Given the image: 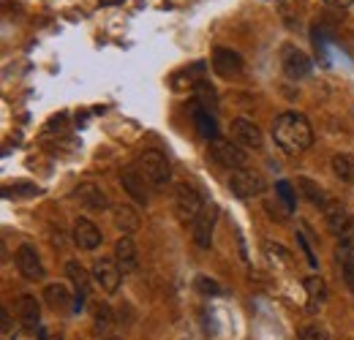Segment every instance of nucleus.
Instances as JSON below:
<instances>
[{"mask_svg":"<svg viewBox=\"0 0 354 340\" xmlns=\"http://www.w3.org/2000/svg\"><path fill=\"white\" fill-rule=\"evenodd\" d=\"M324 3H330V6H335V8H349L354 0H324Z\"/></svg>","mask_w":354,"mask_h":340,"instance_id":"nucleus-32","label":"nucleus"},{"mask_svg":"<svg viewBox=\"0 0 354 340\" xmlns=\"http://www.w3.org/2000/svg\"><path fill=\"white\" fill-rule=\"evenodd\" d=\"M324 218H327V226H330L335 234H341V232L352 223V215H349V210H346L341 202H330V205L324 207Z\"/></svg>","mask_w":354,"mask_h":340,"instance_id":"nucleus-19","label":"nucleus"},{"mask_svg":"<svg viewBox=\"0 0 354 340\" xmlns=\"http://www.w3.org/2000/svg\"><path fill=\"white\" fill-rule=\"evenodd\" d=\"M77 199H80V205H82L85 210H93V213H101V210L109 207L106 193H104L98 185H93V182H85V185L77 188Z\"/></svg>","mask_w":354,"mask_h":340,"instance_id":"nucleus-15","label":"nucleus"},{"mask_svg":"<svg viewBox=\"0 0 354 340\" xmlns=\"http://www.w3.org/2000/svg\"><path fill=\"white\" fill-rule=\"evenodd\" d=\"M93 281L101 286V292L106 294H115L120 289V281H123V270L118 267L115 258H98L93 264Z\"/></svg>","mask_w":354,"mask_h":340,"instance_id":"nucleus-7","label":"nucleus"},{"mask_svg":"<svg viewBox=\"0 0 354 340\" xmlns=\"http://www.w3.org/2000/svg\"><path fill=\"white\" fill-rule=\"evenodd\" d=\"M120 182H123L126 193L131 196L136 205H147V202H150V193H147V185H150V182L145 180V174L139 171V167H129V169H123Z\"/></svg>","mask_w":354,"mask_h":340,"instance_id":"nucleus-10","label":"nucleus"},{"mask_svg":"<svg viewBox=\"0 0 354 340\" xmlns=\"http://www.w3.org/2000/svg\"><path fill=\"white\" fill-rule=\"evenodd\" d=\"M101 229L90 218H77L74 220V243L80 251H95L101 245Z\"/></svg>","mask_w":354,"mask_h":340,"instance_id":"nucleus-11","label":"nucleus"},{"mask_svg":"<svg viewBox=\"0 0 354 340\" xmlns=\"http://www.w3.org/2000/svg\"><path fill=\"white\" fill-rule=\"evenodd\" d=\"M11 340H44L41 335H36L33 330H19V332H14V338Z\"/></svg>","mask_w":354,"mask_h":340,"instance_id":"nucleus-30","label":"nucleus"},{"mask_svg":"<svg viewBox=\"0 0 354 340\" xmlns=\"http://www.w3.org/2000/svg\"><path fill=\"white\" fill-rule=\"evenodd\" d=\"M44 299L52 310H66L71 305V297H68V289L63 283H49L44 289Z\"/></svg>","mask_w":354,"mask_h":340,"instance_id":"nucleus-24","label":"nucleus"},{"mask_svg":"<svg viewBox=\"0 0 354 340\" xmlns=\"http://www.w3.org/2000/svg\"><path fill=\"white\" fill-rule=\"evenodd\" d=\"M98 340H120V338H115V335H101Z\"/></svg>","mask_w":354,"mask_h":340,"instance_id":"nucleus-36","label":"nucleus"},{"mask_svg":"<svg viewBox=\"0 0 354 340\" xmlns=\"http://www.w3.org/2000/svg\"><path fill=\"white\" fill-rule=\"evenodd\" d=\"M66 275H68V281L74 283V289H77V308H82L85 305V299L90 297V275L88 270L80 264V261H68L66 264Z\"/></svg>","mask_w":354,"mask_h":340,"instance_id":"nucleus-14","label":"nucleus"},{"mask_svg":"<svg viewBox=\"0 0 354 340\" xmlns=\"http://www.w3.org/2000/svg\"><path fill=\"white\" fill-rule=\"evenodd\" d=\"M229 136H232V142H234V144H240L243 150H262V144H265L262 128L257 126V123H251V120H245V117L232 120V126H229Z\"/></svg>","mask_w":354,"mask_h":340,"instance_id":"nucleus-5","label":"nucleus"},{"mask_svg":"<svg viewBox=\"0 0 354 340\" xmlns=\"http://www.w3.org/2000/svg\"><path fill=\"white\" fill-rule=\"evenodd\" d=\"M196 292H202V294H223V286L221 283H216L213 278H207V275H199L196 278Z\"/></svg>","mask_w":354,"mask_h":340,"instance_id":"nucleus-27","label":"nucleus"},{"mask_svg":"<svg viewBox=\"0 0 354 340\" xmlns=\"http://www.w3.org/2000/svg\"><path fill=\"white\" fill-rule=\"evenodd\" d=\"M207 205H205V199H202V193L194 188V185H188V182H180L175 188V210L180 215V220L183 223H194L202 210H205Z\"/></svg>","mask_w":354,"mask_h":340,"instance_id":"nucleus-4","label":"nucleus"},{"mask_svg":"<svg viewBox=\"0 0 354 340\" xmlns=\"http://www.w3.org/2000/svg\"><path fill=\"white\" fill-rule=\"evenodd\" d=\"M115 261H118V267L123 270V275L126 272H133L136 267H139V254H136V245H133L131 237H120L118 243H115Z\"/></svg>","mask_w":354,"mask_h":340,"instance_id":"nucleus-17","label":"nucleus"},{"mask_svg":"<svg viewBox=\"0 0 354 340\" xmlns=\"http://www.w3.org/2000/svg\"><path fill=\"white\" fill-rule=\"evenodd\" d=\"M275 193L283 199V205H286V210H295V191H292V185L286 182V180H281L278 185H275Z\"/></svg>","mask_w":354,"mask_h":340,"instance_id":"nucleus-29","label":"nucleus"},{"mask_svg":"<svg viewBox=\"0 0 354 340\" xmlns=\"http://www.w3.org/2000/svg\"><path fill=\"white\" fill-rule=\"evenodd\" d=\"M283 74L289 79H306L310 74V57L295 46H286L283 49Z\"/></svg>","mask_w":354,"mask_h":340,"instance_id":"nucleus-12","label":"nucleus"},{"mask_svg":"<svg viewBox=\"0 0 354 340\" xmlns=\"http://www.w3.org/2000/svg\"><path fill=\"white\" fill-rule=\"evenodd\" d=\"M303 286H306V292H308V297L313 302H327L330 299V289H327V283L319 278V275H308L306 281H303Z\"/></svg>","mask_w":354,"mask_h":340,"instance_id":"nucleus-26","label":"nucleus"},{"mask_svg":"<svg viewBox=\"0 0 354 340\" xmlns=\"http://www.w3.org/2000/svg\"><path fill=\"white\" fill-rule=\"evenodd\" d=\"M335 258L341 261V267L354 264V218L352 223L338 234V245H335Z\"/></svg>","mask_w":354,"mask_h":340,"instance_id":"nucleus-18","label":"nucleus"},{"mask_svg":"<svg viewBox=\"0 0 354 340\" xmlns=\"http://www.w3.org/2000/svg\"><path fill=\"white\" fill-rule=\"evenodd\" d=\"M93 327L101 335H109V330L115 327V313H112V308L106 302H95L93 305Z\"/></svg>","mask_w":354,"mask_h":340,"instance_id":"nucleus-20","label":"nucleus"},{"mask_svg":"<svg viewBox=\"0 0 354 340\" xmlns=\"http://www.w3.org/2000/svg\"><path fill=\"white\" fill-rule=\"evenodd\" d=\"M210 155H213V161L223 167V169H245V164H248V155H245V150L240 147V144H232V142H221V139H216L213 142V147H210Z\"/></svg>","mask_w":354,"mask_h":340,"instance_id":"nucleus-6","label":"nucleus"},{"mask_svg":"<svg viewBox=\"0 0 354 340\" xmlns=\"http://www.w3.org/2000/svg\"><path fill=\"white\" fill-rule=\"evenodd\" d=\"M272 139L286 155H300L313 144V128L306 115L283 112L272 123Z\"/></svg>","mask_w":354,"mask_h":340,"instance_id":"nucleus-1","label":"nucleus"},{"mask_svg":"<svg viewBox=\"0 0 354 340\" xmlns=\"http://www.w3.org/2000/svg\"><path fill=\"white\" fill-rule=\"evenodd\" d=\"M136 167L145 174V180L150 182V188H156V191H164L172 182V167L161 150H145Z\"/></svg>","mask_w":354,"mask_h":340,"instance_id":"nucleus-2","label":"nucleus"},{"mask_svg":"<svg viewBox=\"0 0 354 340\" xmlns=\"http://www.w3.org/2000/svg\"><path fill=\"white\" fill-rule=\"evenodd\" d=\"M300 340H330V332L322 324H306L300 330Z\"/></svg>","mask_w":354,"mask_h":340,"instance_id":"nucleus-28","label":"nucleus"},{"mask_svg":"<svg viewBox=\"0 0 354 340\" xmlns=\"http://www.w3.org/2000/svg\"><path fill=\"white\" fill-rule=\"evenodd\" d=\"M333 171H335V177H341L344 182H354V158L346 155V153L333 155Z\"/></svg>","mask_w":354,"mask_h":340,"instance_id":"nucleus-25","label":"nucleus"},{"mask_svg":"<svg viewBox=\"0 0 354 340\" xmlns=\"http://www.w3.org/2000/svg\"><path fill=\"white\" fill-rule=\"evenodd\" d=\"M210 63H213V71H216L218 77H223V79H232V77H237V74L243 71V57H240L234 49H226V46H218V49L213 52Z\"/></svg>","mask_w":354,"mask_h":340,"instance_id":"nucleus-9","label":"nucleus"},{"mask_svg":"<svg viewBox=\"0 0 354 340\" xmlns=\"http://www.w3.org/2000/svg\"><path fill=\"white\" fill-rule=\"evenodd\" d=\"M216 218H218V210L210 205V207H205L202 215L194 220V243H196L199 248H210V243H213V226H216Z\"/></svg>","mask_w":354,"mask_h":340,"instance_id":"nucleus-13","label":"nucleus"},{"mask_svg":"<svg viewBox=\"0 0 354 340\" xmlns=\"http://www.w3.org/2000/svg\"><path fill=\"white\" fill-rule=\"evenodd\" d=\"M112 3H123V0H101V6H112Z\"/></svg>","mask_w":354,"mask_h":340,"instance_id":"nucleus-35","label":"nucleus"},{"mask_svg":"<svg viewBox=\"0 0 354 340\" xmlns=\"http://www.w3.org/2000/svg\"><path fill=\"white\" fill-rule=\"evenodd\" d=\"M0 319H3V332H8V310L6 308L0 310Z\"/></svg>","mask_w":354,"mask_h":340,"instance_id":"nucleus-33","label":"nucleus"},{"mask_svg":"<svg viewBox=\"0 0 354 340\" xmlns=\"http://www.w3.org/2000/svg\"><path fill=\"white\" fill-rule=\"evenodd\" d=\"M14 308H17V316H19V321L25 324V330H33V327H39V319H41V308H39V299L33 297V294H19Z\"/></svg>","mask_w":354,"mask_h":340,"instance_id":"nucleus-16","label":"nucleus"},{"mask_svg":"<svg viewBox=\"0 0 354 340\" xmlns=\"http://www.w3.org/2000/svg\"><path fill=\"white\" fill-rule=\"evenodd\" d=\"M229 188H232V193L240 196V199H254V196H262V193H265L267 182H265V177H262V171L245 167V169L232 171Z\"/></svg>","mask_w":354,"mask_h":340,"instance_id":"nucleus-3","label":"nucleus"},{"mask_svg":"<svg viewBox=\"0 0 354 340\" xmlns=\"http://www.w3.org/2000/svg\"><path fill=\"white\" fill-rule=\"evenodd\" d=\"M297 185H300L303 196L308 199L310 205H316V207H322V210H324V207L333 202V199H330V196L322 191V185H319V182H313V180H308V177H300V180H297Z\"/></svg>","mask_w":354,"mask_h":340,"instance_id":"nucleus-21","label":"nucleus"},{"mask_svg":"<svg viewBox=\"0 0 354 340\" xmlns=\"http://www.w3.org/2000/svg\"><path fill=\"white\" fill-rule=\"evenodd\" d=\"M139 215H136V210L133 207H129V205H123V207H118L115 210V226L120 229V232H126V237H131L133 232H139Z\"/></svg>","mask_w":354,"mask_h":340,"instance_id":"nucleus-22","label":"nucleus"},{"mask_svg":"<svg viewBox=\"0 0 354 340\" xmlns=\"http://www.w3.org/2000/svg\"><path fill=\"white\" fill-rule=\"evenodd\" d=\"M344 281H346V286L354 292V264H346V267H344Z\"/></svg>","mask_w":354,"mask_h":340,"instance_id":"nucleus-31","label":"nucleus"},{"mask_svg":"<svg viewBox=\"0 0 354 340\" xmlns=\"http://www.w3.org/2000/svg\"><path fill=\"white\" fill-rule=\"evenodd\" d=\"M17 270L25 281H44L46 270L41 264V256L33 245H19L17 248Z\"/></svg>","mask_w":354,"mask_h":340,"instance_id":"nucleus-8","label":"nucleus"},{"mask_svg":"<svg viewBox=\"0 0 354 340\" xmlns=\"http://www.w3.org/2000/svg\"><path fill=\"white\" fill-rule=\"evenodd\" d=\"M41 338H44V340H63V338H60V335H49V332H44Z\"/></svg>","mask_w":354,"mask_h":340,"instance_id":"nucleus-34","label":"nucleus"},{"mask_svg":"<svg viewBox=\"0 0 354 340\" xmlns=\"http://www.w3.org/2000/svg\"><path fill=\"white\" fill-rule=\"evenodd\" d=\"M194 120H196V131L205 136V139H213L216 142V136H218V128H216V120H213V115H210V109H205V106H194Z\"/></svg>","mask_w":354,"mask_h":340,"instance_id":"nucleus-23","label":"nucleus"}]
</instances>
